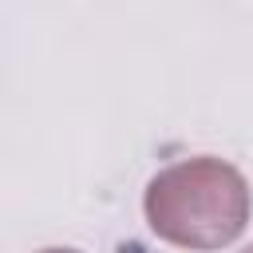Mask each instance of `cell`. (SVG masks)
Segmentation results:
<instances>
[{
	"label": "cell",
	"instance_id": "3",
	"mask_svg": "<svg viewBox=\"0 0 253 253\" xmlns=\"http://www.w3.org/2000/svg\"><path fill=\"white\" fill-rule=\"evenodd\" d=\"M241 253H253V245H245V249H241Z\"/></svg>",
	"mask_w": 253,
	"mask_h": 253
},
{
	"label": "cell",
	"instance_id": "2",
	"mask_svg": "<svg viewBox=\"0 0 253 253\" xmlns=\"http://www.w3.org/2000/svg\"><path fill=\"white\" fill-rule=\"evenodd\" d=\"M40 253H79V249H40Z\"/></svg>",
	"mask_w": 253,
	"mask_h": 253
},
{
	"label": "cell",
	"instance_id": "1",
	"mask_svg": "<svg viewBox=\"0 0 253 253\" xmlns=\"http://www.w3.org/2000/svg\"><path fill=\"white\" fill-rule=\"evenodd\" d=\"M142 213L158 241L190 253H210L233 245L245 233L253 194L233 162L198 154L162 166L146 182Z\"/></svg>",
	"mask_w": 253,
	"mask_h": 253
}]
</instances>
